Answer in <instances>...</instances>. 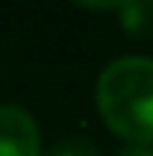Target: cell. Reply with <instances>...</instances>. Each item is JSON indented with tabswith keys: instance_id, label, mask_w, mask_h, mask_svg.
Instances as JSON below:
<instances>
[{
	"instance_id": "7a4b0ae2",
	"label": "cell",
	"mask_w": 153,
	"mask_h": 156,
	"mask_svg": "<svg viewBox=\"0 0 153 156\" xmlns=\"http://www.w3.org/2000/svg\"><path fill=\"white\" fill-rule=\"evenodd\" d=\"M0 156H43L38 122L17 104H0Z\"/></svg>"
},
{
	"instance_id": "6da1fadb",
	"label": "cell",
	"mask_w": 153,
	"mask_h": 156,
	"mask_svg": "<svg viewBox=\"0 0 153 156\" xmlns=\"http://www.w3.org/2000/svg\"><path fill=\"white\" fill-rule=\"evenodd\" d=\"M96 110L113 136L153 147V58L121 55L96 78Z\"/></svg>"
},
{
	"instance_id": "5b68a950",
	"label": "cell",
	"mask_w": 153,
	"mask_h": 156,
	"mask_svg": "<svg viewBox=\"0 0 153 156\" xmlns=\"http://www.w3.org/2000/svg\"><path fill=\"white\" fill-rule=\"evenodd\" d=\"M119 156H153V147H142V145H127Z\"/></svg>"
},
{
	"instance_id": "277c9868",
	"label": "cell",
	"mask_w": 153,
	"mask_h": 156,
	"mask_svg": "<svg viewBox=\"0 0 153 156\" xmlns=\"http://www.w3.org/2000/svg\"><path fill=\"white\" fill-rule=\"evenodd\" d=\"M43 156H98V151H96V145H92L90 139H84V136H67L64 142L52 145Z\"/></svg>"
},
{
	"instance_id": "3957f363",
	"label": "cell",
	"mask_w": 153,
	"mask_h": 156,
	"mask_svg": "<svg viewBox=\"0 0 153 156\" xmlns=\"http://www.w3.org/2000/svg\"><path fill=\"white\" fill-rule=\"evenodd\" d=\"M121 29L133 35L153 32V3H121Z\"/></svg>"
}]
</instances>
